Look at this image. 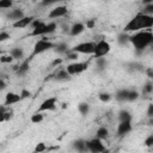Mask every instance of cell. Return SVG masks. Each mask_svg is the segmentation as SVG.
<instances>
[{"instance_id": "1", "label": "cell", "mask_w": 153, "mask_h": 153, "mask_svg": "<svg viewBox=\"0 0 153 153\" xmlns=\"http://www.w3.org/2000/svg\"><path fill=\"white\" fill-rule=\"evenodd\" d=\"M152 26H153V16L140 12L126 24L123 31H126V32H137V31H141V30L151 29Z\"/></svg>"}, {"instance_id": "2", "label": "cell", "mask_w": 153, "mask_h": 153, "mask_svg": "<svg viewBox=\"0 0 153 153\" xmlns=\"http://www.w3.org/2000/svg\"><path fill=\"white\" fill-rule=\"evenodd\" d=\"M129 42L134 45L136 51H142L153 44V33L148 30H141L129 37Z\"/></svg>"}, {"instance_id": "3", "label": "cell", "mask_w": 153, "mask_h": 153, "mask_svg": "<svg viewBox=\"0 0 153 153\" xmlns=\"http://www.w3.org/2000/svg\"><path fill=\"white\" fill-rule=\"evenodd\" d=\"M54 45H55V44H53V43H51L50 41H48L47 38H41V39H38V41L35 43V45H33L32 56L38 55V54H42V53H44L45 50H49V49L54 48Z\"/></svg>"}, {"instance_id": "4", "label": "cell", "mask_w": 153, "mask_h": 153, "mask_svg": "<svg viewBox=\"0 0 153 153\" xmlns=\"http://www.w3.org/2000/svg\"><path fill=\"white\" fill-rule=\"evenodd\" d=\"M87 67H88L87 62H76L75 61L73 63H69L66 67V71L69 73V75H75V74H80L84 71H86Z\"/></svg>"}, {"instance_id": "5", "label": "cell", "mask_w": 153, "mask_h": 153, "mask_svg": "<svg viewBox=\"0 0 153 153\" xmlns=\"http://www.w3.org/2000/svg\"><path fill=\"white\" fill-rule=\"evenodd\" d=\"M109 51H110V44H109L105 39H100V41H98V42L96 43V48H94L93 56H94V57L105 56Z\"/></svg>"}, {"instance_id": "6", "label": "cell", "mask_w": 153, "mask_h": 153, "mask_svg": "<svg viewBox=\"0 0 153 153\" xmlns=\"http://www.w3.org/2000/svg\"><path fill=\"white\" fill-rule=\"evenodd\" d=\"M94 48H96V43H93V42H84V43H80V44L75 45L71 50L76 51L79 54H93L94 53Z\"/></svg>"}, {"instance_id": "7", "label": "cell", "mask_w": 153, "mask_h": 153, "mask_svg": "<svg viewBox=\"0 0 153 153\" xmlns=\"http://www.w3.org/2000/svg\"><path fill=\"white\" fill-rule=\"evenodd\" d=\"M87 147H88V151L92 152V153L105 152V146L103 145L102 139H99V137H97V136H96L94 139L87 141Z\"/></svg>"}, {"instance_id": "8", "label": "cell", "mask_w": 153, "mask_h": 153, "mask_svg": "<svg viewBox=\"0 0 153 153\" xmlns=\"http://www.w3.org/2000/svg\"><path fill=\"white\" fill-rule=\"evenodd\" d=\"M55 106H56V98H55V97L47 98V99H45L44 102H42V104L39 105V108H38V112L54 110Z\"/></svg>"}, {"instance_id": "9", "label": "cell", "mask_w": 153, "mask_h": 153, "mask_svg": "<svg viewBox=\"0 0 153 153\" xmlns=\"http://www.w3.org/2000/svg\"><path fill=\"white\" fill-rule=\"evenodd\" d=\"M67 12H68V10H67L66 6H57V7L53 8V10L49 12L48 17H49L50 19H56V18L65 17V16L67 14Z\"/></svg>"}, {"instance_id": "10", "label": "cell", "mask_w": 153, "mask_h": 153, "mask_svg": "<svg viewBox=\"0 0 153 153\" xmlns=\"http://www.w3.org/2000/svg\"><path fill=\"white\" fill-rule=\"evenodd\" d=\"M33 19H35V18L31 17V16H29V17L25 16V17L20 18L19 20L14 22V23H13V27H16V29H23V27H26V26L31 25V23H32Z\"/></svg>"}, {"instance_id": "11", "label": "cell", "mask_w": 153, "mask_h": 153, "mask_svg": "<svg viewBox=\"0 0 153 153\" xmlns=\"http://www.w3.org/2000/svg\"><path fill=\"white\" fill-rule=\"evenodd\" d=\"M130 130H131L130 121L120 122V124H118V127H117V136H123V135L128 134Z\"/></svg>"}, {"instance_id": "12", "label": "cell", "mask_w": 153, "mask_h": 153, "mask_svg": "<svg viewBox=\"0 0 153 153\" xmlns=\"http://www.w3.org/2000/svg\"><path fill=\"white\" fill-rule=\"evenodd\" d=\"M19 100H22V96L18 94V93H14V92H8L5 97V105H12V104H16L18 103Z\"/></svg>"}, {"instance_id": "13", "label": "cell", "mask_w": 153, "mask_h": 153, "mask_svg": "<svg viewBox=\"0 0 153 153\" xmlns=\"http://www.w3.org/2000/svg\"><path fill=\"white\" fill-rule=\"evenodd\" d=\"M44 35H48V31H47V24L43 22L36 27H33L32 31L30 32V36H44Z\"/></svg>"}, {"instance_id": "14", "label": "cell", "mask_w": 153, "mask_h": 153, "mask_svg": "<svg viewBox=\"0 0 153 153\" xmlns=\"http://www.w3.org/2000/svg\"><path fill=\"white\" fill-rule=\"evenodd\" d=\"M13 117V111L10 109H6V105H1L0 106V122H5L8 121Z\"/></svg>"}, {"instance_id": "15", "label": "cell", "mask_w": 153, "mask_h": 153, "mask_svg": "<svg viewBox=\"0 0 153 153\" xmlns=\"http://www.w3.org/2000/svg\"><path fill=\"white\" fill-rule=\"evenodd\" d=\"M23 17H25V16H24L23 11H22V10H19V8L12 10V11L7 14V18H8L10 20H14V22L19 20V19H20V18H23Z\"/></svg>"}, {"instance_id": "16", "label": "cell", "mask_w": 153, "mask_h": 153, "mask_svg": "<svg viewBox=\"0 0 153 153\" xmlns=\"http://www.w3.org/2000/svg\"><path fill=\"white\" fill-rule=\"evenodd\" d=\"M84 30H85V25H84L82 23H75V24L71 27L69 33H71V36H78V35H80Z\"/></svg>"}, {"instance_id": "17", "label": "cell", "mask_w": 153, "mask_h": 153, "mask_svg": "<svg viewBox=\"0 0 153 153\" xmlns=\"http://www.w3.org/2000/svg\"><path fill=\"white\" fill-rule=\"evenodd\" d=\"M73 146H74V148H75L78 152H87V151H88L87 141H84V140H81V139L74 141Z\"/></svg>"}, {"instance_id": "18", "label": "cell", "mask_w": 153, "mask_h": 153, "mask_svg": "<svg viewBox=\"0 0 153 153\" xmlns=\"http://www.w3.org/2000/svg\"><path fill=\"white\" fill-rule=\"evenodd\" d=\"M128 94H129V90H126V88H122V90H118L115 94V98L116 100L118 102H128Z\"/></svg>"}, {"instance_id": "19", "label": "cell", "mask_w": 153, "mask_h": 153, "mask_svg": "<svg viewBox=\"0 0 153 153\" xmlns=\"http://www.w3.org/2000/svg\"><path fill=\"white\" fill-rule=\"evenodd\" d=\"M54 79L57 80V81H65V80H68V79H69V73H68L66 69H60V71L55 74Z\"/></svg>"}, {"instance_id": "20", "label": "cell", "mask_w": 153, "mask_h": 153, "mask_svg": "<svg viewBox=\"0 0 153 153\" xmlns=\"http://www.w3.org/2000/svg\"><path fill=\"white\" fill-rule=\"evenodd\" d=\"M10 55H11L14 60H20V59L23 57V55H24V51H23L22 48L17 47V48H13V49L10 50Z\"/></svg>"}, {"instance_id": "21", "label": "cell", "mask_w": 153, "mask_h": 153, "mask_svg": "<svg viewBox=\"0 0 153 153\" xmlns=\"http://www.w3.org/2000/svg\"><path fill=\"white\" fill-rule=\"evenodd\" d=\"M17 74L18 75H24L27 71H29V61L26 60V61H24L22 65H19V66H17Z\"/></svg>"}, {"instance_id": "22", "label": "cell", "mask_w": 153, "mask_h": 153, "mask_svg": "<svg viewBox=\"0 0 153 153\" xmlns=\"http://www.w3.org/2000/svg\"><path fill=\"white\" fill-rule=\"evenodd\" d=\"M118 120L120 122H123V121H131V115L129 111L127 110H121L118 112Z\"/></svg>"}, {"instance_id": "23", "label": "cell", "mask_w": 153, "mask_h": 153, "mask_svg": "<svg viewBox=\"0 0 153 153\" xmlns=\"http://www.w3.org/2000/svg\"><path fill=\"white\" fill-rule=\"evenodd\" d=\"M108 135H109V130H108V128H105V127H100V128L97 129V133H96V136H97V137H99V139L103 140V139H106Z\"/></svg>"}, {"instance_id": "24", "label": "cell", "mask_w": 153, "mask_h": 153, "mask_svg": "<svg viewBox=\"0 0 153 153\" xmlns=\"http://www.w3.org/2000/svg\"><path fill=\"white\" fill-rule=\"evenodd\" d=\"M128 41H129V36L127 35V32H126V31L121 32V33L117 36V42H118L121 45H124Z\"/></svg>"}, {"instance_id": "25", "label": "cell", "mask_w": 153, "mask_h": 153, "mask_svg": "<svg viewBox=\"0 0 153 153\" xmlns=\"http://www.w3.org/2000/svg\"><path fill=\"white\" fill-rule=\"evenodd\" d=\"M67 44L66 43H63V42H61V43H57V44H55L54 45V49H55V51L56 53H59V54H62V53H67Z\"/></svg>"}, {"instance_id": "26", "label": "cell", "mask_w": 153, "mask_h": 153, "mask_svg": "<svg viewBox=\"0 0 153 153\" xmlns=\"http://www.w3.org/2000/svg\"><path fill=\"white\" fill-rule=\"evenodd\" d=\"M78 110H79V112L81 114V115H87L88 114V111H90V105L87 104V103H80L79 105H78Z\"/></svg>"}, {"instance_id": "27", "label": "cell", "mask_w": 153, "mask_h": 153, "mask_svg": "<svg viewBox=\"0 0 153 153\" xmlns=\"http://www.w3.org/2000/svg\"><path fill=\"white\" fill-rule=\"evenodd\" d=\"M96 63H97V67L99 71H103L105 67H106V60L105 57L100 56V57H96Z\"/></svg>"}, {"instance_id": "28", "label": "cell", "mask_w": 153, "mask_h": 153, "mask_svg": "<svg viewBox=\"0 0 153 153\" xmlns=\"http://www.w3.org/2000/svg\"><path fill=\"white\" fill-rule=\"evenodd\" d=\"M139 98V92L136 90H129V94H128V102H134Z\"/></svg>"}, {"instance_id": "29", "label": "cell", "mask_w": 153, "mask_h": 153, "mask_svg": "<svg viewBox=\"0 0 153 153\" xmlns=\"http://www.w3.org/2000/svg\"><path fill=\"white\" fill-rule=\"evenodd\" d=\"M42 121H43V115L41 112H38V111L35 115L31 116V122L32 123H41Z\"/></svg>"}, {"instance_id": "30", "label": "cell", "mask_w": 153, "mask_h": 153, "mask_svg": "<svg viewBox=\"0 0 153 153\" xmlns=\"http://www.w3.org/2000/svg\"><path fill=\"white\" fill-rule=\"evenodd\" d=\"M153 92V84L152 82H147L145 86H143V88H142V93L143 94H149V93H152Z\"/></svg>"}, {"instance_id": "31", "label": "cell", "mask_w": 153, "mask_h": 153, "mask_svg": "<svg viewBox=\"0 0 153 153\" xmlns=\"http://www.w3.org/2000/svg\"><path fill=\"white\" fill-rule=\"evenodd\" d=\"M13 5L12 0H0V8H11Z\"/></svg>"}, {"instance_id": "32", "label": "cell", "mask_w": 153, "mask_h": 153, "mask_svg": "<svg viewBox=\"0 0 153 153\" xmlns=\"http://www.w3.org/2000/svg\"><path fill=\"white\" fill-rule=\"evenodd\" d=\"M99 99L102 100V102H104V103H106V102H109L110 99H111V96H110V93H108V92H102V93H99Z\"/></svg>"}, {"instance_id": "33", "label": "cell", "mask_w": 153, "mask_h": 153, "mask_svg": "<svg viewBox=\"0 0 153 153\" xmlns=\"http://www.w3.org/2000/svg\"><path fill=\"white\" fill-rule=\"evenodd\" d=\"M55 30H56V23H55V22H50V23L47 24V31H48V35L53 33Z\"/></svg>"}, {"instance_id": "34", "label": "cell", "mask_w": 153, "mask_h": 153, "mask_svg": "<svg viewBox=\"0 0 153 153\" xmlns=\"http://www.w3.org/2000/svg\"><path fill=\"white\" fill-rule=\"evenodd\" d=\"M142 12L146 13V14H151V16H153V2H152V4H148V5H145Z\"/></svg>"}, {"instance_id": "35", "label": "cell", "mask_w": 153, "mask_h": 153, "mask_svg": "<svg viewBox=\"0 0 153 153\" xmlns=\"http://www.w3.org/2000/svg\"><path fill=\"white\" fill-rule=\"evenodd\" d=\"M13 60H14V59H13L11 55H2V56L0 57V62H1V63H11Z\"/></svg>"}, {"instance_id": "36", "label": "cell", "mask_w": 153, "mask_h": 153, "mask_svg": "<svg viewBox=\"0 0 153 153\" xmlns=\"http://www.w3.org/2000/svg\"><path fill=\"white\" fill-rule=\"evenodd\" d=\"M78 57H79V53H76V51H73V50H71L68 54H67V59L68 60H78Z\"/></svg>"}, {"instance_id": "37", "label": "cell", "mask_w": 153, "mask_h": 153, "mask_svg": "<svg viewBox=\"0 0 153 153\" xmlns=\"http://www.w3.org/2000/svg\"><path fill=\"white\" fill-rule=\"evenodd\" d=\"M10 38V33H7L6 31H1L0 32V42H5Z\"/></svg>"}, {"instance_id": "38", "label": "cell", "mask_w": 153, "mask_h": 153, "mask_svg": "<svg viewBox=\"0 0 153 153\" xmlns=\"http://www.w3.org/2000/svg\"><path fill=\"white\" fill-rule=\"evenodd\" d=\"M145 145L147 147H153V134H151L146 140H145Z\"/></svg>"}, {"instance_id": "39", "label": "cell", "mask_w": 153, "mask_h": 153, "mask_svg": "<svg viewBox=\"0 0 153 153\" xmlns=\"http://www.w3.org/2000/svg\"><path fill=\"white\" fill-rule=\"evenodd\" d=\"M129 66H130V71H142L143 69L141 67V65H139V63H130Z\"/></svg>"}, {"instance_id": "40", "label": "cell", "mask_w": 153, "mask_h": 153, "mask_svg": "<svg viewBox=\"0 0 153 153\" xmlns=\"http://www.w3.org/2000/svg\"><path fill=\"white\" fill-rule=\"evenodd\" d=\"M45 149H47L45 145H44L43 142H41V143H38V145L36 146V148H35V152H43V151H45Z\"/></svg>"}, {"instance_id": "41", "label": "cell", "mask_w": 153, "mask_h": 153, "mask_svg": "<svg viewBox=\"0 0 153 153\" xmlns=\"http://www.w3.org/2000/svg\"><path fill=\"white\" fill-rule=\"evenodd\" d=\"M94 25H96V19H88L86 22V27L87 29H93Z\"/></svg>"}, {"instance_id": "42", "label": "cell", "mask_w": 153, "mask_h": 153, "mask_svg": "<svg viewBox=\"0 0 153 153\" xmlns=\"http://www.w3.org/2000/svg\"><path fill=\"white\" fill-rule=\"evenodd\" d=\"M20 96H22V99H24V98H29V97L31 96V92L27 91V90H22Z\"/></svg>"}, {"instance_id": "43", "label": "cell", "mask_w": 153, "mask_h": 153, "mask_svg": "<svg viewBox=\"0 0 153 153\" xmlns=\"http://www.w3.org/2000/svg\"><path fill=\"white\" fill-rule=\"evenodd\" d=\"M61 63H62V59H61V57H57V59H55V60L51 62V67L59 66V65H61Z\"/></svg>"}, {"instance_id": "44", "label": "cell", "mask_w": 153, "mask_h": 153, "mask_svg": "<svg viewBox=\"0 0 153 153\" xmlns=\"http://www.w3.org/2000/svg\"><path fill=\"white\" fill-rule=\"evenodd\" d=\"M147 116L148 117H153V104H149L147 108Z\"/></svg>"}, {"instance_id": "45", "label": "cell", "mask_w": 153, "mask_h": 153, "mask_svg": "<svg viewBox=\"0 0 153 153\" xmlns=\"http://www.w3.org/2000/svg\"><path fill=\"white\" fill-rule=\"evenodd\" d=\"M146 75H147L151 80H153V68H147V69H146Z\"/></svg>"}, {"instance_id": "46", "label": "cell", "mask_w": 153, "mask_h": 153, "mask_svg": "<svg viewBox=\"0 0 153 153\" xmlns=\"http://www.w3.org/2000/svg\"><path fill=\"white\" fill-rule=\"evenodd\" d=\"M41 23H42V20H39V19H36V18H35V19L32 20V23H31V25H30V26L33 29V27H36L37 25H39Z\"/></svg>"}, {"instance_id": "47", "label": "cell", "mask_w": 153, "mask_h": 153, "mask_svg": "<svg viewBox=\"0 0 153 153\" xmlns=\"http://www.w3.org/2000/svg\"><path fill=\"white\" fill-rule=\"evenodd\" d=\"M56 1H61V0H43L42 1V5H50V4L56 2Z\"/></svg>"}, {"instance_id": "48", "label": "cell", "mask_w": 153, "mask_h": 153, "mask_svg": "<svg viewBox=\"0 0 153 153\" xmlns=\"http://www.w3.org/2000/svg\"><path fill=\"white\" fill-rule=\"evenodd\" d=\"M5 87H6V82H5L4 79L1 78V79H0V88H1V90H5Z\"/></svg>"}, {"instance_id": "49", "label": "cell", "mask_w": 153, "mask_h": 153, "mask_svg": "<svg viewBox=\"0 0 153 153\" xmlns=\"http://www.w3.org/2000/svg\"><path fill=\"white\" fill-rule=\"evenodd\" d=\"M153 0H142V4L143 5H148V4H152Z\"/></svg>"}, {"instance_id": "50", "label": "cell", "mask_w": 153, "mask_h": 153, "mask_svg": "<svg viewBox=\"0 0 153 153\" xmlns=\"http://www.w3.org/2000/svg\"><path fill=\"white\" fill-rule=\"evenodd\" d=\"M149 126H153V117H149Z\"/></svg>"}]
</instances>
